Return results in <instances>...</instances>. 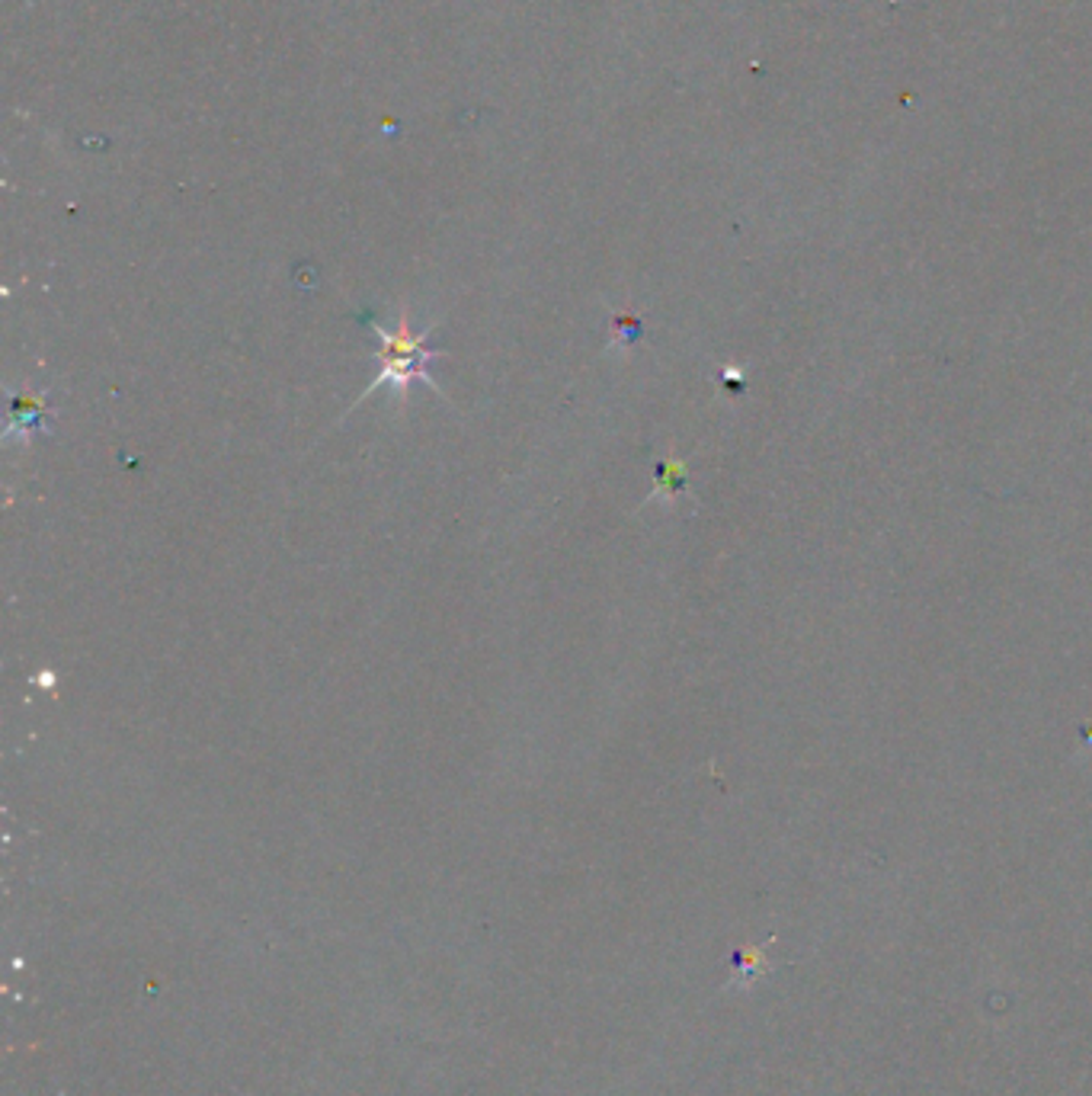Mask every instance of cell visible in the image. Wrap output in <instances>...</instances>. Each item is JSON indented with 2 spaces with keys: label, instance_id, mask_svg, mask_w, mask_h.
Listing matches in <instances>:
<instances>
[{
  "label": "cell",
  "instance_id": "obj_1",
  "mask_svg": "<svg viewBox=\"0 0 1092 1096\" xmlns=\"http://www.w3.org/2000/svg\"><path fill=\"white\" fill-rule=\"evenodd\" d=\"M366 324L372 327V334L378 337V353H375L378 375H375L372 386L366 389V395H360V401H366L369 395H375L381 386H391V389L398 392V398H404V392L411 389V381H426L429 389H436V392L443 395L440 381H436V378L429 375V369H426L432 360L446 356L443 350H432V346L426 343L432 331L414 334V331H411V318H407V315L401 318V324L394 327V331L381 327V324H378L375 318H369V315H366ZM360 401H356V404H360Z\"/></svg>",
  "mask_w": 1092,
  "mask_h": 1096
},
{
  "label": "cell",
  "instance_id": "obj_2",
  "mask_svg": "<svg viewBox=\"0 0 1092 1096\" xmlns=\"http://www.w3.org/2000/svg\"><path fill=\"white\" fill-rule=\"evenodd\" d=\"M48 430V401L45 392H13L10 395V424L4 430V436H33V433H45Z\"/></svg>",
  "mask_w": 1092,
  "mask_h": 1096
},
{
  "label": "cell",
  "instance_id": "obj_3",
  "mask_svg": "<svg viewBox=\"0 0 1092 1096\" xmlns=\"http://www.w3.org/2000/svg\"><path fill=\"white\" fill-rule=\"evenodd\" d=\"M682 487H686V465H682L679 459L657 462V487H653V498L673 501Z\"/></svg>",
  "mask_w": 1092,
  "mask_h": 1096
},
{
  "label": "cell",
  "instance_id": "obj_4",
  "mask_svg": "<svg viewBox=\"0 0 1092 1096\" xmlns=\"http://www.w3.org/2000/svg\"><path fill=\"white\" fill-rule=\"evenodd\" d=\"M615 324L622 327V331H615V340H618V346H628V343H632L638 334H641V324L632 318V315H618L615 318Z\"/></svg>",
  "mask_w": 1092,
  "mask_h": 1096
}]
</instances>
